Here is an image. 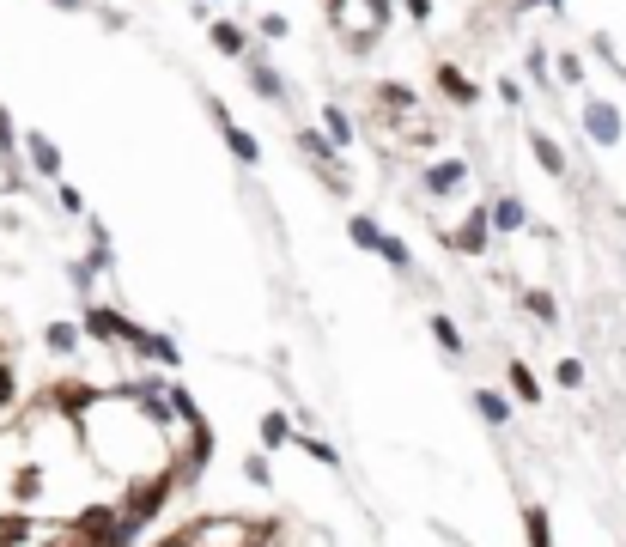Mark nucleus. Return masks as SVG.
Returning a JSON list of instances; mask_svg holds the SVG:
<instances>
[{
	"instance_id": "f257e3e1",
	"label": "nucleus",
	"mask_w": 626,
	"mask_h": 547,
	"mask_svg": "<svg viewBox=\"0 0 626 547\" xmlns=\"http://www.w3.org/2000/svg\"><path fill=\"white\" fill-rule=\"evenodd\" d=\"M329 7H335V25L347 31L353 49H371V37H377L383 19H389V0H329Z\"/></svg>"
},
{
	"instance_id": "f03ea898",
	"label": "nucleus",
	"mask_w": 626,
	"mask_h": 547,
	"mask_svg": "<svg viewBox=\"0 0 626 547\" xmlns=\"http://www.w3.org/2000/svg\"><path fill=\"white\" fill-rule=\"evenodd\" d=\"M80 329H86L92 341H122V347H134V353H140V341H146V329H140V323H128L122 310H110V304H86Z\"/></svg>"
},
{
	"instance_id": "7ed1b4c3",
	"label": "nucleus",
	"mask_w": 626,
	"mask_h": 547,
	"mask_svg": "<svg viewBox=\"0 0 626 547\" xmlns=\"http://www.w3.org/2000/svg\"><path fill=\"white\" fill-rule=\"evenodd\" d=\"M584 134L596 140V146H620V110L614 104H584Z\"/></svg>"
},
{
	"instance_id": "20e7f679",
	"label": "nucleus",
	"mask_w": 626,
	"mask_h": 547,
	"mask_svg": "<svg viewBox=\"0 0 626 547\" xmlns=\"http://www.w3.org/2000/svg\"><path fill=\"white\" fill-rule=\"evenodd\" d=\"M487 225H493V213H487V207H475V213H468V219L450 231V244H456V250H468V256H481V250H487Z\"/></svg>"
},
{
	"instance_id": "39448f33",
	"label": "nucleus",
	"mask_w": 626,
	"mask_h": 547,
	"mask_svg": "<svg viewBox=\"0 0 626 547\" xmlns=\"http://www.w3.org/2000/svg\"><path fill=\"white\" fill-rule=\"evenodd\" d=\"M505 383H511V396H517L523 408H535V402H541V383H535V371H529L523 359H511V365H505Z\"/></svg>"
},
{
	"instance_id": "423d86ee",
	"label": "nucleus",
	"mask_w": 626,
	"mask_h": 547,
	"mask_svg": "<svg viewBox=\"0 0 626 547\" xmlns=\"http://www.w3.org/2000/svg\"><path fill=\"white\" fill-rule=\"evenodd\" d=\"M213 116L225 122V146H231V152H238V159H244V165H256V159H262V146H256V134H244V128H238V122H231V116H225L219 104H213Z\"/></svg>"
},
{
	"instance_id": "0eeeda50",
	"label": "nucleus",
	"mask_w": 626,
	"mask_h": 547,
	"mask_svg": "<svg viewBox=\"0 0 626 547\" xmlns=\"http://www.w3.org/2000/svg\"><path fill=\"white\" fill-rule=\"evenodd\" d=\"M25 152H31V171H37V177H61V152L49 146V134H31Z\"/></svg>"
},
{
	"instance_id": "6e6552de",
	"label": "nucleus",
	"mask_w": 626,
	"mask_h": 547,
	"mask_svg": "<svg viewBox=\"0 0 626 547\" xmlns=\"http://www.w3.org/2000/svg\"><path fill=\"white\" fill-rule=\"evenodd\" d=\"M523 541H529V547H554V523H547V505H523Z\"/></svg>"
},
{
	"instance_id": "1a4fd4ad",
	"label": "nucleus",
	"mask_w": 626,
	"mask_h": 547,
	"mask_svg": "<svg viewBox=\"0 0 626 547\" xmlns=\"http://www.w3.org/2000/svg\"><path fill=\"white\" fill-rule=\"evenodd\" d=\"M140 359H152V365H183L177 341H171V335H152V329H146V341H140Z\"/></svg>"
},
{
	"instance_id": "9d476101",
	"label": "nucleus",
	"mask_w": 626,
	"mask_h": 547,
	"mask_svg": "<svg viewBox=\"0 0 626 547\" xmlns=\"http://www.w3.org/2000/svg\"><path fill=\"white\" fill-rule=\"evenodd\" d=\"M475 414H481L487 426H505V420H511V402L499 396V389H475Z\"/></svg>"
},
{
	"instance_id": "9b49d317",
	"label": "nucleus",
	"mask_w": 626,
	"mask_h": 547,
	"mask_svg": "<svg viewBox=\"0 0 626 547\" xmlns=\"http://www.w3.org/2000/svg\"><path fill=\"white\" fill-rule=\"evenodd\" d=\"M462 177H468V171H462L456 159H444V165L426 171V189H432V195H450V189H462Z\"/></svg>"
},
{
	"instance_id": "f8f14e48",
	"label": "nucleus",
	"mask_w": 626,
	"mask_h": 547,
	"mask_svg": "<svg viewBox=\"0 0 626 547\" xmlns=\"http://www.w3.org/2000/svg\"><path fill=\"white\" fill-rule=\"evenodd\" d=\"M292 444V420L274 408V414H262V450H286Z\"/></svg>"
},
{
	"instance_id": "ddd939ff",
	"label": "nucleus",
	"mask_w": 626,
	"mask_h": 547,
	"mask_svg": "<svg viewBox=\"0 0 626 547\" xmlns=\"http://www.w3.org/2000/svg\"><path fill=\"white\" fill-rule=\"evenodd\" d=\"M292 444H298L310 462H323V468H341V456H335V444H329V438H310V432L298 438V432H292Z\"/></svg>"
},
{
	"instance_id": "4468645a",
	"label": "nucleus",
	"mask_w": 626,
	"mask_h": 547,
	"mask_svg": "<svg viewBox=\"0 0 626 547\" xmlns=\"http://www.w3.org/2000/svg\"><path fill=\"white\" fill-rule=\"evenodd\" d=\"M438 86L456 98V104H475V80H462V73L456 67H438Z\"/></svg>"
},
{
	"instance_id": "2eb2a0df",
	"label": "nucleus",
	"mask_w": 626,
	"mask_h": 547,
	"mask_svg": "<svg viewBox=\"0 0 626 547\" xmlns=\"http://www.w3.org/2000/svg\"><path fill=\"white\" fill-rule=\"evenodd\" d=\"M535 159H541V171H547V177H560V171H566V152H560L554 140H547V134H535Z\"/></svg>"
},
{
	"instance_id": "dca6fc26",
	"label": "nucleus",
	"mask_w": 626,
	"mask_h": 547,
	"mask_svg": "<svg viewBox=\"0 0 626 547\" xmlns=\"http://www.w3.org/2000/svg\"><path fill=\"white\" fill-rule=\"evenodd\" d=\"M432 341H438L444 353H462V335H456V323L444 317V310H432Z\"/></svg>"
},
{
	"instance_id": "f3484780",
	"label": "nucleus",
	"mask_w": 626,
	"mask_h": 547,
	"mask_svg": "<svg viewBox=\"0 0 626 547\" xmlns=\"http://www.w3.org/2000/svg\"><path fill=\"white\" fill-rule=\"evenodd\" d=\"M487 213H493V225H499V231H517V225H523V201H511V195H505V201H493Z\"/></svg>"
},
{
	"instance_id": "a211bd4d",
	"label": "nucleus",
	"mask_w": 626,
	"mask_h": 547,
	"mask_svg": "<svg viewBox=\"0 0 626 547\" xmlns=\"http://www.w3.org/2000/svg\"><path fill=\"white\" fill-rule=\"evenodd\" d=\"M49 353H73V347H80V329H73V323H49Z\"/></svg>"
},
{
	"instance_id": "6ab92c4d",
	"label": "nucleus",
	"mask_w": 626,
	"mask_h": 547,
	"mask_svg": "<svg viewBox=\"0 0 626 547\" xmlns=\"http://www.w3.org/2000/svg\"><path fill=\"white\" fill-rule=\"evenodd\" d=\"M244 481L250 487H274V468H268V456L256 450V456H244Z\"/></svg>"
},
{
	"instance_id": "aec40b11",
	"label": "nucleus",
	"mask_w": 626,
	"mask_h": 547,
	"mask_svg": "<svg viewBox=\"0 0 626 547\" xmlns=\"http://www.w3.org/2000/svg\"><path fill=\"white\" fill-rule=\"evenodd\" d=\"M523 310H529L535 323H560V310H554V298H547V292H529V298H523Z\"/></svg>"
},
{
	"instance_id": "412c9836",
	"label": "nucleus",
	"mask_w": 626,
	"mask_h": 547,
	"mask_svg": "<svg viewBox=\"0 0 626 547\" xmlns=\"http://www.w3.org/2000/svg\"><path fill=\"white\" fill-rule=\"evenodd\" d=\"M554 383L560 389H584V359H560L554 365Z\"/></svg>"
},
{
	"instance_id": "4be33fe9",
	"label": "nucleus",
	"mask_w": 626,
	"mask_h": 547,
	"mask_svg": "<svg viewBox=\"0 0 626 547\" xmlns=\"http://www.w3.org/2000/svg\"><path fill=\"white\" fill-rule=\"evenodd\" d=\"M213 49H225V55H244V31H238V25H213Z\"/></svg>"
},
{
	"instance_id": "5701e85b",
	"label": "nucleus",
	"mask_w": 626,
	"mask_h": 547,
	"mask_svg": "<svg viewBox=\"0 0 626 547\" xmlns=\"http://www.w3.org/2000/svg\"><path fill=\"white\" fill-rule=\"evenodd\" d=\"M250 80H256L262 98H280V80H274V67H268V61H250Z\"/></svg>"
},
{
	"instance_id": "b1692460",
	"label": "nucleus",
	"mask_w": 626,
	"mask_h": 547,
	"mask_svg": "<svg viewBox=\"0 0 626 547\" xmlns=\"http://www.w3.org/2000/svg\"><path fill=\"white\" fill-rule=\"evenodd\" d=\"M377 256H383V262H389V268H408V262H414V256H408V244H402V238H383V244H377Z\"/></svg>"
},
{
	"instance_id": "393cba45",
	"label": "nucleus",
	"mask_w": 626,
	"mask_h": 547,
	"mask_svg": "<svg viewBox=\"0 0 626 547\" xmlns=\"http://www.w3.org/2000/svg\"><path fill=\"white\" fill-rule=\"evenodd\" d=\"M323 116H329V140H335V146H347V140H353V122H347V110H323Z\"/></svg>"
},
{
	"instance_id": "a878e982",
	"label": "nucleus",
	"mask_w": 626,
	"mask_h": 547,
	"mask_svg": "<svg viewBox=\"0 0 626 547\" xmlns=\"http://www.w3.org/2000/svg\"><path fill=\"white\" fill-rule=\"evenodd\" d=\"M353 244H359V250H377V244H383V231H377L371 219H353Z\"/></svg>"
},
{
	"instance_id": "bb28decb",
	"label": "nucleus",
	"mask_w": 626,
	"mask_h": 547,
	"mask_svg": "<svg viewBox=\"0 0 626 547\" xmlns=\"http://www.w3.org/2000/svg\"><path fill=\"white\" fill-rule=\"evenodd\" d=\"M0 408H13V371H7V359H0Z\"/></svg>"
},
{
	"instance_id": "cd10ccee",
	"label": "nucleus",
	"mask_w": 626,
	"mask_h": 547,
	"mask_svg": "<svg viewBox=\"0 0 626 547\" xmlns=\"http://www.w3.org/2000/svg\"><path fill=\"white\" fill-rule=\"evenodd\" d=\"M262 37H286V19L280 13H262Z\"/></svg>"
},
{
	"instance_id": "c85d7f7f",
	"label": "nucleus",
	"mask_w": 626,
	"mask_h": 547,
	"mask_svg": "<svg viewBox=\"0 0 626 547\" xmlns=\"http://www.w3.org/2000/svg\"><path fill=\"white\" fill-rule=\"evenodd\" d=\"M7 146H13V116L0 110V152H7Z\"/></svg>"
},
{
	"instance_id": "c756f323",
	"label": "nucleus",
	"mask_w": 626,
	"mask_h": 547,
	"mask_svg": "<svg viewBox=\"0 0 626 547\" xmlns=\"http://www.w3.org/2000/svg\"><path fill=\"white\" fill-rule=\"evenodd\" d=\"M49 7H61V13H80V0H49Z\"/></svg>"
}]
</instances>
